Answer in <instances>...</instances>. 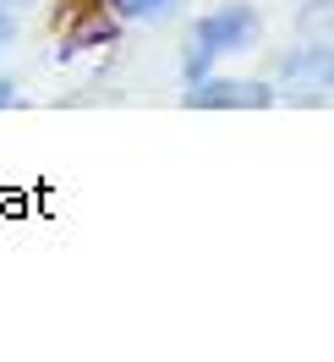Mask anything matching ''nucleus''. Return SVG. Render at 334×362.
<instances>
[{
	"label": "nucleus",
	"mask_w": 334,
	"mask_h": 362,
	"mask_svg": "<svg viewBox=\"0 0 334 362\" xmlns=\"http://www.w3.org/2000/svg\"><path fill=\"white\" fill-rule=\"evenodd\" d=\"M263 45V11L246 6V0H225L214 11H203L192 33H186V49H181V77L198 83L208 71H220V61L230 55H252Z\"/></svg>",
	"instance_id": "obj_1"
},
{
	"label": "nucleus",
	"mask_w": 334,
	"mask_h": 362,
	"mask_svg": "<svg viewBox=\"0 0 334 362\" xmlns=\"http://www.w3.org/2000/svg\"><path fill=\"white\" fill-rule=\"evenodd\" d=\"M186 105L192 110H263V105H274V88L252 83V77H220V71H208L198 83H186Z\"/></svg>",
	"instance_id": "obj_2"
},
{
	"label": "nucleus",
	"mask_w": 334,
	"mask_h": 362,
	"mask_svg": "<svg viewBox=\"0 0 334 362\" xmlns=\"http://www.w3.org/2000/svg\"><path fill=\"white\" fill-rule=\"evenodd\" d=\"M105 6L115 23H165L181 11V0H105Z\"/></svg>",
	"instance_id": "obj_3"
},
{
	"label": "nucleus",
	"mask_w": 334,
	"mask_h": 362,
	"mask_svg": "<svg viewBox=\"0 0 334 362\" xmlns=\"http://www.w3.org/2000/svg\"><path fill=\"white\" fill-rule=\"evenodd\" d=\"M105 45H115V23H105V17L93 11V23L83 28V33H77V39L61 49V55H77V49H105Z\"/></svg>",
	"instance_id": "obj_4"
},
{
	"label": "nucleus",
	"mask_w": 334,
	"mask_h": 362,
	"mask_svg": "<svg viewBox=\"0 0 334 362\" xmlns=\"http://www.w3.org/2000/svg\"><path fill=\"white\" fill-rule=\"evenodd\" d=\"M11 45H17V17H11V11L0 6V55H6Z\"/></svg>",
	"instance_id": "obj_5"
},
{
	"label": "nucleus",
	"mask_w": 334,
	"mask_h": 362,
	"mask_svg": "<svg viewBox=\"0 0 334 362\" xmlns=\"http://www.w3.org/2000/svg\"><path fill=\"white\" fill-rule=\"evenodd\" d=\"M6 105H17V83H11V77H0V110H6Z\"/></svg>",
	"instance_id": "obj_6"
}]
</instances>
